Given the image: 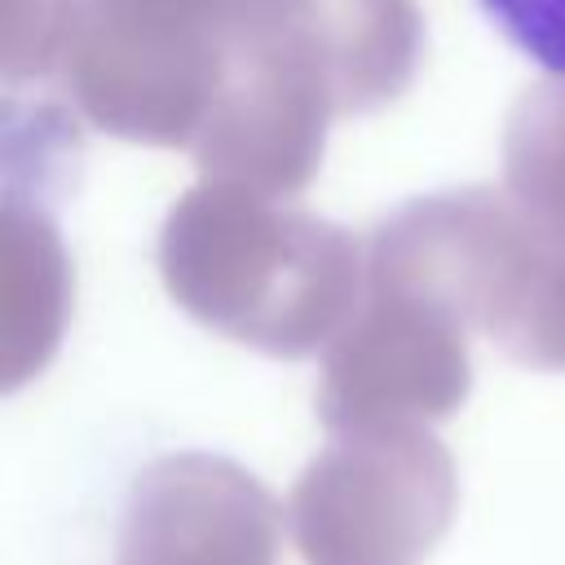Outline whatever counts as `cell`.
I'll return each mask as SVG.
<instances>
[{
    "label": "cell",
    "instance_id": "9",
    "mask_svg": "<svg viewBox=\"0 0 565 565\" xmlns=\"http://www.w3.org/2000/svg\"><path fill=\"white\" fill-rule=\"evenodd\" d=\"M494 31L552 79H565V0H477Z\"/></svg>",
    "mask_w": 565,
    "mask_h": 565
},
{
    "label": "cell",
    "instance_id": "3",
    "mask_svg": "<svg viewBox=\"0 0 565 565\" xmlns=\"http://www.w3.org/2000/svg\"><path fill=\"white\" fill-rule=\"evenodd\" d=\"M340 88L318 44L291 22L278 35L230 49L212 110L194 137L207 181H230L265 199L309 181L322 132L340 115Z\"/></svg>",
    "mask_w": 565,
    "mask_h": 565
},
{
    "label": "cell",
    "instance_id": "5",
    "mask_svg": "<svg viewBox=\"0 0 565 565\" xmlns=\"http://www.w3.org/2000/svg\"><path fill=\"white\" fill-rule=\"evenodd\" d=\"M282 508L230 459L168 455L137 472L119 565H274Z\"/></svg>",
    "mask_w": 565,
    "mask_h": 565
},
{
    "label": "cell",
    "instance_id": "1",
    "mask_svg": "<svg viewBox=\"0 0 565 565\" xmlns=\"http://www.w3.org/2000/svg\"><path fill=\"white\" fill-rule=\"evenodd\" d=\"M159 265L199 322L274 358L335 340L366 296L362 252L340 225L230 181H203L172 207Z\"/></svg>",
    "mask_w": 565,
    "mask_h": 565
},
{
    "label": "cell",
    "instance_id": "4",
    "mask_svg": "<svg viewBox=\"0 0 565 565\" xmlns=\"http://www.w3.org/2000/svg\"><path fill=\"white\" fill-rule=\"evenodd\" d=\"M468 322L446 305L366 282L322 362L318 415L331 433L424 428L468 393Z\"/></svg>",
    "mask_w": 565,
    "mask_h": 565
},
{
    "label": "cell",
    "instance_id": "8",
    "mask_svg": "<svg viewBox=\"0 0 565 565\" xmlns=\"http://www.w3.org/2000/svg\"><path fill=\"white\" fill-rule=\"evenodd\" d=\"M137 4L230 53L247 40L287 31L309 0H137Z\"/></svg>",
    "mask_w": 565,
    "mask_h": 565
},
{
    "label": "cell",
    "instance_id": "2",
    "mask_svg": "<svg viewBox=\"0 0 565 565\" xmlns=\"http://www.w3.org/2000/svg\"><path fill=\"white\" fill-rule=\"evenodd\" d=\"M450 516L455 463L424 428L335 433L287 503L305 565H424Z\"/></svg>",
    "mask_w": 565,
    "mask_h": 565
},
{
    "label": "cell",
    "instance_id": "7",
    "mask_svg": "<svg viewBox=\"0 0 565 565\" xmlns=\"http://www.w3.org/2000/svg\"><path fill=\"white\" fill-rule=\"evenodd\" d=\"M490 335L525 366L565 371V230L534 221V243Z\"/></svg>",
    "mask_w": 565,
    "mask_h": 565
},
{
    "label": "cell",
    "instance_id": "6",
    "mask_svg": "<svg viewBox=\"0 0 565 565\" xmlns=\"http://www.w3.org/2000/svg\"><path fill=\"white\" fill-rule=\"evenodd\" d=\"M508 199L539 225L565 230V79L534 84L508 119Z\"/></svg>",
    "mask_w": 565,
    "mask_h": 565
}]
</instances>
